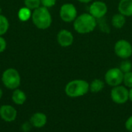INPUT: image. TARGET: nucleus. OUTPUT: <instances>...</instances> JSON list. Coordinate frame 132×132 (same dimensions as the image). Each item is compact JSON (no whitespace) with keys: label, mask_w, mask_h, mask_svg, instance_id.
<instances>
[{"label":"nucleus","mask_w":132,"mask_h":132,"mask_svg":"<svg viewBox=\"0 0 132 132\" xmlns=\"http://www.w3.org/2000/svg\"><path fill=\"white\" fill-rule=\"evenodd\" d=\"M74 30L79 34L92 33L97 26V20L89 12H83L77 16L73 22Z\"/></svg>","instance_id":"1"},{"label":"nucleus","mask_w":132,"mask_h":132,"mask_svg":"<svg viewBox=\"0 0 132 132\" xmlns=\"http://www.w3.org/2000/svg\"><path fill=\"white\" fill-rule=\"evenodd\" d=\"M32 21L34 26L39 30H46L50 27L53 18L49 9L43 5L32 10Z\"/></svg>","instance_id":"2"},{"label":"nucleus","mask_w":132,"mask_h":132,"mask_svg":"<svg viewBox=\"0 0 132 132\" xmlns=\"http://www.w3.org/2000/svg\"><path fill=\"white\" fill-rule=\"evenodd\" d=\"M90 91L89 82L84 79H73L67 83L64 88L66 95L70 98L85 96Z\"/></svg>","instance_id":"3"},{"label":"nucleus","mask_w":132,"mask_h":132,"mask_svg":"<svg viewBox=\"0 0 132 132\" xmlns=\"http://www.w3.org/2000/svg\"><path fill=\"white\" fill-rule=\"evenodd\" d=\"M2 82L4 86L8 89L14 90L18 89L21 84L20 74L15 68H7L2 75Z\"/></svg>","instance_id":"4"},{"label":"nucleus","mask_w":132,"mask_h":132,"mask_svg":"<svg viewBox=\"0 0 132 132\" xmlns=\"http://www.w3.org/2000/svg\"><path fill=\"white\" fill-rule=\"evenodd\" d=\"M114 52L121 59H129L132 56V44L125 39H120L114 45Z\"/></svg>","instance_id":"5"},{"label":"nucleus","mask_w":132,"mask_h":132,"mask_svg":"<svg viewBox=\"0 0 132 132\" xmlns=\"http://www.w3.org/2000/svg\"><path fill=\"white\" fill-rule=\"evenodd\" d=\"M110 96L111 100L116 104H125L129 100V89L121 84L112 87Z\"/></svg>","instance_id":"6"},{"label":"nucleus","mask_w":132,"mask_h":132,"mask_svg":"<svg viewBox=\"0 0 132 132\" xmlns=\"http://www.w3.org/2000/svg\"><path fill=\"white\" fill-rule=\"evenodd\" d=\"M124 73L119 67L109 68L104 74V82L109 86L114 87L123 84Z\"/></svg>","instance_id":"7"},{"label":"nucleus","mask_w":132,"mask_h":132,"mask_svg":"<svg viewBox=\"0 0 132 132\" xmlns=\"http://www.w3.org/2000/svg\"><path fill=\"white\" fill-rule=\"evenodd\" d=\"M60 17L65 23H73L78 16L77 7L73 3H64L60 9Z\"/></svg>","instance_id":"8"},{"label":"nucleus","mask_w":132,"mask_h":132,"mask_svg":"<svg viewBox=\"0 0 132 132\" xmlns=\"http://www.w3.org/2000/svg\"><path fill=\"white\" fill-rule=\"evenodd\" d=\"M108 12V6L106 2L101 0H94L90 3L88 12L97 20L104 18Z\"/></svg>","instance_id":"9"},{"label":"nucleus","mask_w":132,"mask_h":132,"mask_svg":"<svg viewBox=\"0 0 132 132\" xmlns=\"http://www.w3.org/2000/svg\"><path fill=\"white\" fill-rule=\"evenodd\" d=\"M56 40L60 47H68L73 44L74 37L71 31L67 29H62L57 33Z\"/></svg>","instance_id":"10"},{"label":"nucleus","mask_w":132,"mask_h":132,"mask_svg":"<svg viewBox=\"0 0 132 132\" xmlns=\"http://www.w3.org/2000/svg\"><path fill=\"white\" fill-rule=\"evenodd\" d=\"M0 117L5 122H13L17 117V110L12 105H2L0 107Z\"/></svg>","instance_id":"11"},{"label":"nucleus","mask_w":132,"mask_h":132,"mask_svg":"<svg viewBox=\"0 0 132 132\" xmlns=\"http://www.w3.org/2000/svg\"><path fill=\"white\" fill-rule=\"evenodd\" d=\"M29 122L32 127L36 128H42L47 123V117L44 113L36 112L31 116Z\"/></svg>","instance_id":"12"},{"label":"nucleus","mask_w":132,"mask_h":132,"mask_svg":"<svg viewBox=\"0 0 132 132\" xmlns=\"http://www.w3.org/2000/svg\"><path fill=\"white\" fill-rule=\"evenodd\" d=\"M118 11L126 17L132 16V0H120L118 5Z\"/></svg>","instance_id":"13"},{"label":"nucleus","mask_w":132,"mask_h":132,"mask_svg":"<svg viewBox=\"0 0 132 132\" xmlns=\"http://www.w3.org/2000/svg\"><path fill=\"white\" fill-rule=\"evenodd\" d=\"M126 16L122 15L120 12L115 13L112 17H111V26L115 28V29H121L123 28L127 22L126 19Z\"/></svg>","instance_id":"14"},{"label":"nucleus","mask_w":132,"mask_h":132,"mask_svg":"<svg viewBox=\"0 0 132 132\" xmlns=\"http://www.w3.org/2000/svg\"><path fill=\"white\" fill-rule=\"evenodd\" d=\"M12 100L16 105H22L26 101V95L22 89H15L12 92Z\"/></svg>","instance_id":"15"},{"label":"nucleus","mask_w":132,"mask_h":132,"mask_svg":"<svg viewBox=\"0 0 132 132\" xmlns=\"http://www.w3.org/2000/svg\"><path fill=\"white\" fill-rule=\"evenodd\" d=\"M105 84L106 83H105L104 80H102L101 79H95L89 83L90 91L93 93H100L104 89Z\"/></svg>","instance_id":"16"},{"label":"nucleus","mask_w":132,"mask_h":132,"mask_svg":"<svg viewBox=\"0 0 132 132\" xmlns=\"http://www.w3.org/2000/svg\"><path fill=\"white\" fill-rule=\"evenodd\" d=\"M32 10L27 7H22L19 9L18 12V18L22 22H26L29 20L32 17Z\"/></svg>","instance_id":"17"},{"label":"nucleus","mask_w":132,"mask_h":132,"mask_svg":"<svg viewBox=\"0 0 132 132\" xmlns=\"http://www.w3.org/2000/svg\"><path fill=\"white\" fill-rule=\"evenodd\" d=\"M9 28V22L4 15L0 14V36L5 34Z\"/></svg>","instance_id":"18"},{"label":"nucleus","mask_w":132,"mask_h":132,"mask_svg":"<svg viewBox=\"0 0 132 132\" xmlns=\"http://www.w3.org/2000/svg\"><path fill=\"white\" fill-rule=\"evenodd\" d=\"M119 68L125 74L132 71V62L129 59H122V61L120 63Z\"/></svg>","instance_id":"19"},{"label":"nucleus","mask_w":132,"mask_h":132,"mask_svg":"<svg viewBox=\"0 0 132 132\" xmlns=\"http://www.w3.org/2000/svg\"><path fill=\"white\" fill-rule=\"evenodd\" d=\"M25 6L31 10H34L41 6V0H24Z\"/></svg>","instance_id":"20"},{"label":"nucleus","mask_w":132,"mask_h":132,"mask_svg":"<svg viewBox=\"0 0 132 132\" xmlns=\"http://www.w3.org/2000/svg\"><path fill=\"white\" fill-rule=\"evenodd\" d=\"M123 84L127 88H132V71L125 73L123 78Z\"/></svg>","instance_id":"21"},{"label":"nucleus","mask_w":132,"mask_h":132,"mask_svg":"<svg viewBox=\"0 0 132 132\" xmlns=\"http://www.w3.org/2000/svg\"><path fill=\"white\" fill-rule=\"evenodd\" d=\"M56 3V0H41V5L48 9L53 7Z\"/></svg>","instance_id":"22"},{"label":"nucleus","mask_w":132,"mask_h":132,"mask_svg":"<svg viewBox=\"0 0 132 132\" xmlns=\"http://www.w3.org/2000/svg\"><path fill=\"white\" fill-rule=\"evenodd\" d=\"M6 47H7L6 40L2 36H0V54L5 51Z\"/></svg>","instance_id":"23"},{"label":"nucleus","mask_w":132,"mask_h":132,"mask_svg":"<svg viewBox=\"0 0 132 132\" xmlns=\"http://www.w3.org/2000/svg\"><path fill=\"white\" fill-rule=\"evenodd\" d=\"M32 124L30 122H25L21 125V131L22 132H29L30 131L32 128Z\"/></svg>","instance_id":"24"},{"label":"nucleus","mask_w":132,"mask_h":132,"mask_svg":"<svg viewBox=\"0 0 132 132\" xmlns=\"http://www.w3.org/2000/svg\"><path fill=\"white\" fill-rule=\"evenodd\" d=\"M125 126V128L127 131L132 132V115L127 119Z\"/></svg>","instance_id":"25"},{"label":"nucleus","mask_w":132,"mask_h":132,"mask_svg":"<svg viewBox=\"0 0 132 132\" xmlns=\"http://www.w3.org/2000/svg\"><path fill=\"white\" fill-rule=\"evenodd\" d=\"M77 1L80 2V3H83V4H88V3L92 2L94 0H77Z\"/></svg>","instance_id":"26"},{"label":"nucleus","mask_w":132,"mask_h":132,"mask_svg":"<svg viewBox=\"0 0 132 132\" xmlns=\"http://www.w3.org/2000/svg\"><path fill=\"white\" fill-rule=\"evenodd\" d=\"M129 100L132 102V88L129 89Z\"/></svg>","instance_id":"27"},{"label":"nucleus","mask_w":132,"mask_h":132,"mask_svg":"<svg viewBox=\"0 0 132 132\" xmlns=\"http://www.w3.org/2000/svg\"><path fill=\"white\" fill-rule=\"evenodd\" d=\"M2 96H3V91H2V89L0 88V100L2 99Z\"/></svg>","instance_id":"28"},{"label":"nucleus","mask_w":132,"mask_h":132,"mask_svg":"<svg viewBox=\"0 0 132 132\" xmlns=\"http://www.w3.org/2000/svg\"><path fill=\"white\" fill-rule=\"evenodd\" d=\"M1 13H2V8L0 7V14H1Z\"/></svg>","instance_id":"29"}]
</instances>
